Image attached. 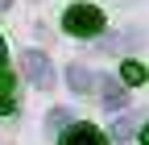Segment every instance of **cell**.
<instances>
[{"label":"cell","instance_id":"6da1fadb","mask_svg":"<svg viewBox=\"0 0 149 145\" xmlns=\"http://www.w3.org/2000/svg\"><path fill=\"white\" fill-rule=\"evenodd\" d=\"M62 29L74 33V38H95V33L104 29V13L91 8V4H70L62 13Z\"/></svg>","mask_w":149,"mask_h":145},{"label":"cell","instance_id":"7a4b0ae2","mask_svg":"<svg viewBox=\"0 0 149 145\" xmlns=\"http://www.w3.org/2000/svg\"><path fill=\"white\" fill-rule=\"evenodd\" d=\"M21 75H25L33 87H42V91L54 87V66H50V58H46L42 50H25V54H21Z\"/></svg>","mask_w":149,"mask_h":145},{"label":"cell","instance_id":"3957f363","mask_svg":"<svg viewBox=\"0 0 149 145\" xmlns=\"http://www.w3.org/2000/svg\"><path fill=\"white\" fill-rule=\"evenodd\" d=\"M58 145H108V141H104V133L95 129V124H70Z\"/></svg>","mask_w":149,"mask_h":145},{"label":"cell","instance_id":"277c9868","mask_svg":"<svg viewBox=\"0 0 149 145\" xmlns=\"http://www.w3.org/2000/svg\"><path fill=\"white\" fill-rule=\"evenodd\" d=\"M104 108L108 112H124L128 108V91L120 79H104Z\"/></svg>","mask_w":149,"mask_h":145},{"label":"cell","instance_id":"5b68a950","mask_svg":"<svg viewBox=\"0 0 149 145\" xmlns=\"http://www.w3.org/2000/svg\"><path fill=\"white\" fill-rule=\"evenodd\" d=\"M66 83H70V91H91V87H95V75H91V70L83 66V62H74L70 70H66Z\"/></svg>","mask_w":149,"mask_h":145},{"label":"cell","instance_id":"8992f818","mask_svg":"<svg viewBox=\"0 0 149 145\" xmlns=\"http://www.w3.org/2000/svg\"><path fill=\"white\" fill-rule=\"evenodd\" d=\"M120 79H124L128 87H137V83H145V79H149V70H145L137 58H128V62H120Z\"/></svg>","mask_w":149,"mask_h":145},{"label":"cell","instance_id":"52a82bcc","mask_svg":"<svg viewBox=\"0 0 149 145\" xmlns=\"http://www.w3.org/2000/svg\"><path fill=\"white\" fill-rule=\"evenodd\" d=\"M112 137H116V141L137 137V133H133V116H128V112H116V120H112Z\"/></svg>","mask_w":149,"mask_h":145},{"label":"cell","instance_id":"ba28073f","mask_svg":"<svg viewBox=\"0 0 149 145\" xmlns=\"http://www.w3.org/2000/svg\"><path fill=\"white\" fill-rule=\"evenodd\" d=\"M4 112H13V75L0 70V116Z\"/></svg>","mask_w":149,"mask_h":145},{"label":"cell","instance_id":"9c48e42d","mask_svg":"<svg viewBox=\"0 0 149 145\" xmlns=\"http://www.w3.org/2000/svg\"><path fill=\"white\" fill-rule=\"evenodd\" d=\"M66 124H70V112H66V108H50V116H46V129L54 133V129H66Z\"/></svg>","mask_w":149,"mask_h":145},{"label":"cell","instance_id":"30bf717a","mask_svg":"<svg viewBox=\"0 0 149 145\" xmlns=\"http://www.w3.org/2000/svg\"><path fill=\"white\" fill-rule=\"evenodd\" d=\"M133 46H141L137 33H128V38H108L104 42V50H112V54H116V50H133Z\"/></svg>","mask_w":149,"mask_h":145},{"label":"cell","instance_id":"8fae6325","mask_svg":"<svg viewBox=\"0 0 149 145\" xmlns=\"http://www.w3.org/2000/svg\"><path fill=\"white\" fill-rule=\"evenodd\" d=\"M137 137H141V141H145V145H149V124H145V129H141V133H137Z\"/></svg>","mask_w":149,"mask_h":145},{"label":"cell","instance_id":"7c38bea8","mask_svg":"<svg viewBox=\"0 0 149 145\" xmlns=\"http://www.w3.org/2000/svg\"><path fill=\"white\" fill-rule=\"evenodd\" d=\"M0 62H4V42H0Z\"/></svg>","mask_w":149,"mask_h":145},{"label":"cell","instance_id":"4fadbf2b","mask_svg":"<svg viewBox=\"0 0 149 145\" xmlns=\"http://www.w3.org/2000/svg\"><path fill=\"white\" fill-rule=\"evenodd\" d=\"M8 4H13V0H0V8H8Z\"/></svg>","mask_w":149,"mask_h":145}]
</instances>
